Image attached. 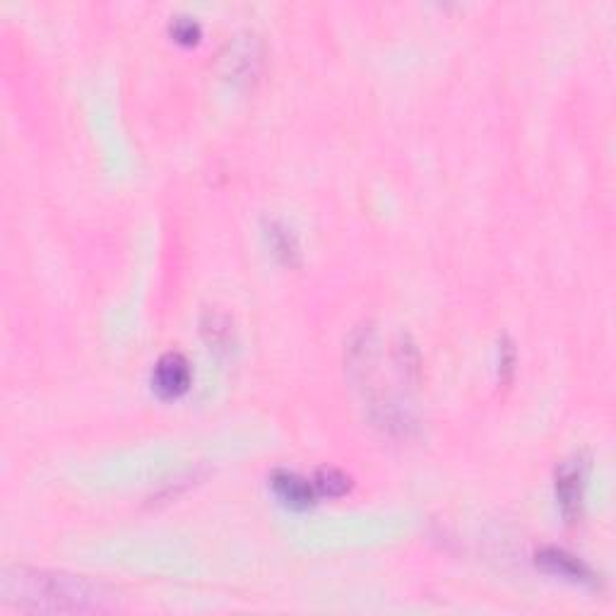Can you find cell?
Instances as JSON below:
<instances>
[{
    "mask_svg": "<svg viewBox=\"0 0 616 616\" xmlns=\"http://www.w3.org/2000/svg\"><path fill=\"white\" fill-rule=\"evenodd\" d=\"M152 385L162 398H181L191 388V364L179 352L164 354L152 371Z\"/></svg>",
    "mask_w": 616,
    "mask_h": 616,
    "instance_id": "cell-3",
    "label": "cell"
},
{
    "mask_svg": "<svg viewBox=\"0 0 616 616\" xmlns=\"http://www.w3.org/2000/svg\"><path fill=\"white\" fill-rule=\"evenodd\" d=\"M585 472H588V462L583 458H571L561 462L556 470V499H559L561 511L566 520H576L583 506V491H585Z\"/></svg>",
    "mask_w": 616,
    "mask_h": 616,
    "instance_id": "cell-2",
    "label": "cell"
},
{
    "mask_svg": "<svg viewBox=\"0 0 616 616\" xmlns=\"http://www.w3.org/2000/svg\"><path fill=\"white\" fill-rule=\"evenodd\" d=\"M270 244L275 248L277 256H282L287 263H292V258L299 253V248H296V241L292 239V234H289L287 229L280 227V224H270Z\"/></svg>",
    "mask_w": 616,
    "mask_h": 616,
    "instance_id": "cell-8",
    "label": "cell"
},
{
    "mask_svg": "<svg viewBox=\"0 0 616 616\" xmlns=\"http://www.w3.org/2000/svg\"><path fill=\"white\" fill-rule=\"evenodd\" d=\"M171 34H174L179 41H198L200 37V27L195 25L193 20H188V17H176V22L171 25Z\"/></svg>",
    "mask_w": 616,
    "mask_h": 616,
    "instance_id": "cell-9",
    "label": "cell"
},
{
    "mask_svg": "<svg viewBox=\"0 0 616 616\" xmlns=\"http://www.w3.org/2000/svg\"><path fill=\"white\" fill-rule=\"evenodd\" d=\"M537 566L542 568V571L552 573V576L573 580V583L597 585V576L592 573V568L576 559L573 554L564 552V549L547 547L542 549V552H537Z\"/></svg>",
    "mask_w": 616,
    "mask_h": 616,
    "instance_id": "cell-4",
    "label": "cell"
},
{
    "mask_svg": "<svg viewBox=\"0 0 616 616\" xmlns=\"http://www.w3.org/2000/svg\"><path fill=\"white\" fill-rule=\"evenodd\" d=\"M272 489H275V494L280 496V501H284L292 508H299V511L313 506V501H316V489H313V484L289 470L272 472Z\"/></svg>",
    "mask_w": 616,
    "mask_h": 616,
    "instance_id": "cell-5",
    "label": "cell"
},
{
    "mask_svg": "<svg viewBox=\"0 0 616 616\" xmlns=\"http://www.w3.org/2000/svg\"><path fill=\"white\" fill-rule=\"evenodd\" d=\"M0 595L5 607L39 614H99L116 607L111 592L92 580L29 568H5Z\"/></svg>",
    "mask_w": 616,
    "mask_h": 616,
    "instance_id": "cell-1",
    "label": "cell"
},
{
    "mask_svg": "<svg viewBox=\"0 0 616 616\" xmlns=\"http://www.w3.org/2000/svg\"><path fill=\"white\" fill-rule=\"evenodd\" d=\"M203 335L210 342V347L215 349H227L224 345H229L231 340V323L227 316L222 313H207L203 318Z\"/></svg>",
    "mask_w": 616,
    "mask_h": 616,
    "instance_id": "cell-6",
    "label": "cell"
},
{
    "mask_svg": "<svg viewBox=\"0 0 616 616\" xmlns=\"http://www.w3.org/2000/svg\"><path fill=\"white\" fill-rule=\"evenodd\" d=\"M316 489L328 496H342L349 491V477L335 467H323L316 475Z\"/></svg>",
    "mask_w": 616,
    "mask_h": 616,
    "instance_id": "cell-7",
    "label": "cell"
}]
</instances>
